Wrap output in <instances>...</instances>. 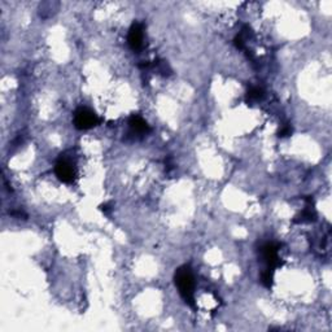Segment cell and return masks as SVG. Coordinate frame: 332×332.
Returning a JSON list of instances; mask_svg holds the SVG:
<instances>
[{
	"mask_svg": "<svg viewBox=\"0 0 332 332\" xmlns=\"http://www.w3.org/2000/svg\"><path fill=\"white\" fill-rule=\"evenodd\" d=\"M174 280L175 286L178 287V291L181 293L182 299L186 301V304L191 306V308H195V306H196L194 296L195 280L191 267L181 266L179 269H177L174 275Z\"/></svg>",
	"mask_w": 332,
	"mask_h": 332,
	"instance_id": "1",
	"label": "cell"
},
{
	"mask_svg": "<svg viewBox=\"0 0 332 332\" xmlns=\"http://www.w3.org/2000/svg\"><path fill=\"white\" fill-rule=\"evenodd\" d=\"M100 123V118L87 108H79L74 113V126L78 130H90Z\"/></svg>",
	"mask_w": 332,
	"mask_h": 332,
	"instance_id": "2",
	"label": "cell"
},
{
	"mask_svg": "<svg viewBox=\"0 0 332 332\" xmlns=\"http://www.w3.org/2000/svg\"><path fill=\"white\" fill-rule=\"evenodd\" d=\"M55 173L60 181L64 183H72L76 178V170L73 168V165L65 158H61L57 161L56 166H55Z\"/></svg>",
	"mask_w": 332,
	"mask_h": 332,
	"instance_id": "3",
	"label": "cell"
},
{
	"mask_svg": "<svg viewBox=\"0 0 332 332\" xmlns=\"http://www.w3.org/2000/svg\"><path fill=\"white\" fill-rule=\"evenodd\" d=\"M261 253H262L263 262L267 265V269L274 270L280 265L279 256H278V247H276L275 244H265L262 249H261Z\"/></svg>",
	"mask_w": 332,
	"mask_h": 332,
	"instance_id": "4",
	"label": "cell"
},
{
	"mask_svg": "<svg viewBox=\"0 0 332 332\" xmlns=\"http://www.w3.org/2000/svg\"><path fill=\"white\" fill-rule=\"evenodd\" d=\"M127 42L132 50H139L143 44V26L139 22L132 23V26L128 30Z\"/></svg>",
	"mask_w": 332,
	"mask_h": 332,
	"instance_id": "5",
	"label": "cell"
},
{
	"mask_svg": "<svg viewBox=\"0 0 332 332\" xmlns=\"http://www.w3.org/2000/svg\"><path fill=\"white\" fill-rule=\"evenodd\" d=\"M128 125L130 127L132 128V131L139 132V134H145V132H148L151 128H149L148 123L145 121L144 118H141L140 115H131L130 119H128Z\"/></svg>",
	"mask_w": 332,
	"mask_h": 332,
	"instance_id": "6",
	"label": "cell"
},
{
	"mask_svg": "<svg viewBox=\"0 0 332 332\" xmlns=\"http://www.w3.org/2000/svg\"><path fill=\"white\" fill-rule=\"evenodd\" d=\"M316 220V213L313 211L312 208H306L303 213L300 214L299 220H295V222H299V223H304V222H310V221Z\"/></svg>",
	"mask_w": 332,
	"mask_h": 332,
	"instance_id": "7",
	"label": "cell"
},
{
	"mask_svg": "<svg viewBox=\"0 0 332 332\" xmlns=\"http://www.w3.org/2000/svg\"><path fill=\"white\" fill-rule=\"evenodd\" d=\"M273 280H274V270L266 269L261 275V282L266 288H271L273 287Z\"/></svg>",
	"mask_w": 332,
	"mask_h": 332,
	"instance_id": "8",
	"label": "cell"
},
{
	"mask_svg": "<svg viewBox=\"0 0 332 332\" xmlns=\"http://www.w3.org/2000/svg\"><path fill=\"white\" fill-rule=\"evenodd\" d=\"M263 96V91L260 89V87H253V89H250L249 92H248L247 99L248 102H257V100L262 99Z\"/></svg>",
	"mask_w": 332,
	"mask_h": 332,
	"instance_id": "9",
	"label": "cell"
},
{
	"mask_svg": "<svg viewBox=\"0 0 332 332\" xmlns=\"http://www.w3.org/2000/svg\"><path fill=\"white\" fill-rule=\"evenodd\" d=\"M291 134H292V128H291V126H286V127H283L282 131L279 132V136L286 138V136H290Z\"/></svg>",
	"mask_w": 332,
	"mask_h": 332,
	"instance_id": "10",
	"label": "cell"
}]
</instances>
